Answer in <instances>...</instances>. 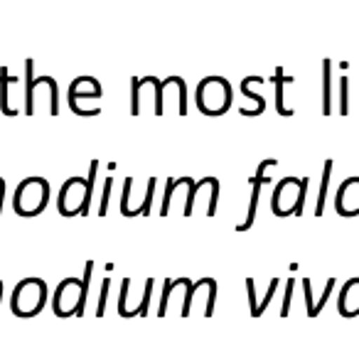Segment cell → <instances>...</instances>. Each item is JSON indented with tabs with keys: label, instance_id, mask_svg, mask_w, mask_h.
Here are the masks:
<instances>
[{
	"label": "cell",
	"instance_id": "5",
	"mask_svg": "<svg viewBox=\"0 0 359 354\" xmlns=\"http://www.w3.org/2000/svg\"><path fill=\"white\" fill-rule=\"evenodd\" d=\"M305 192H308V177H283L276 185L273 197H271V207H273L276 217H290V215H303L305 205Z\"/></svg>",
	"mask_w": 359,
	"mask_h": 354
},
{
	"label": "cell",
	"instance_id": "22",
	"mask_svg": "<svg viewBox=\"0 0 359 354\" xmlns=\"http://www.w3.org/2000/svg\"><path fill=\"white\" fill-rule=\"evenodd\" d=\"M293 288H295V280L290 278L285 283V298H283V308H280V318H288L290 313V298H293Z\"/></svg>",
	"mask_w": 359,
	"mask_h": 354
},
{
	"label": "cell",
	"instance_id": "15",
	"mask_svg": "<svg viewBox=\"0 0 359 354\" xmlns=\"http://www.w3.org/2000/svg\"><path fill=\"white\" fill-rule=\"evenodd\" d=\"M261 81H266L264 76H246V79L241 81V94H244L249 101H254V111H256V116L264 114V109H266L264 96H261L259 91H254V86H256V84H261Z\"/></svg>",
	"mask_w": 359,
	"mask_h": 354
},
{
	"label": "cell",
	"instance_id": "21",
	"mask_svg": "<svg viewBox=\"0 0 359 354\" xmlns=\"http://www.w3.org/2000/svg\"><path fill=\"white\" fill-rule=\"evenodd\" d=\"M109 288H111V278H104V283H101V295H99V308H96V315H99V318H104V313H106V298H109Z\"/></svg>",
	"mask_w": 359,
	"mask_h": 354
},
{
	"label": "cell",
	"instance_id": "11",
	"mask_svg": "<svg viewBox=\"0 0 359 354\" xmlns=\"http://www.w3.org/2000/svg\"><path fill=\"white\" fill-rule=\"evenodd\" d=\"M276 165H278V160H273V158L264 160V163L259 165V170H256V177H254V180H251V202H249V215H246L244 224L236 226V231H246V229H251V226H254V222H256V210H259V197H261V190H264V185H266V182H269V177H266V170H269V168H276Z\"/></svg>",
	"mask_w": 359,
	"mask_h": 354
},
{
	"label": "cell",
	"instance_id": "13",
	"mask_svg": "<svg viewBox=\"0 0 359 354\" xmlns=\"http://www.w3.org/2000/svg\"><path fill=\"white\" fill-rule=\"evenodd\" d=\"M69 99H101V84L94 76H79V79L72 81L69 86Z\"/></svg>",
	"mask_w": 359,
	"mask_h": 354
},
{
	"label": "cell",
	"instance_id": "12",
	"mask_svg": "<svg viewBox=\"0 0 359 354\" xmlns=\"http://www.w3.org/2000/svg\"><path fill=\"white\" fill-rule=\"evenodd\" d=\"M337 310L342 318H359V278H349L337 295Z\"/></svg>",
	"mask_w": 359,
	"mask_h": 354
},
{
	"label": "cell",
	"instance_id": "14",
	"mask_svg": "<svg viewBox=\"0 0 359 354\" xmlns=\"http://www.w3.org/2000/svg\"><path fill=\"white\" fill-rule=\"evenodd\" d=\"M18 84H20L18 76H8V69L0 72V111L8 116H15L11 106V89H18Z\"/></svg>",
	"mask_w": 359,
	"mask_h": 354
},
{
	"label": "cell",
	"instance_id": "17",
	"mask_svg": "<svg viewBox=\"0 0 359 354\" xmlns=\"http://www.w3.org/2000/svg\"><path fill=\"white\" fill-rule=\"evenodd\" d=\"M190 283H192L190 278H168V280H165L163 298H160V308H158V315H160V318H165V315H168V308H170V295H172L177 288H185V285H190Z\"/></svg>",
	"mask_w": 359,
	"mask_h": 354
},
{
	"label": "cell",
	"instance_id": "18",
	"mask_svg": "<svg viewBox=\"0 0 359 354\" xmlns=\"http://www.w3.org/2000/svg\"><path fill=\"white\" fill-rule=\"evenodd\" d=\"M276 109H278V114L280 116H293V109H288V106L283 104V86L285 84H290V76H283V72L280 69H276Z\"/></svg>",
	"mask_w": 359,
	"mask_h": 354
},
{
	"label": "cell",
	"instance_id": "10",
	"mask_svg": "<svg viewBox=\"0 0 359 354\" xmlns=\"http://www.w3.org/2000/svg\"><path fill=\"white\" fill-rule=\"evenodd\" d=\"M334 210H337L339 217H347V219L359 215V177H347V180L337 187Z\"/></svg>",
	"mask_w": 359,
	"mask_h": 354
},
{
	"label": "cell",
	"instance_id": "16",
	"mask_svg": "<svg viewBox=\"0 0 359 354\" xmlns=\"http://www.w3.org/2000/svg\"><path fill=\"white\" fill-rule=\"evenodd\" d=\"M332 168H334L332 160H325V168H323V182H320V190H318V205H315V217H323V212H325V200H327V192H330V177H332Z\"/></svg>",
	"mask_w": 359,
	"mask_h": 354
},
{
	"label": "cell",
	"instance_id": "6",
	"mask_svg": "<svg viewBox=\"0 0 359 354\" xmlns=\"http://www.w3.org/2000/svg\"><path fill=\"white\" fill-rule=\"evenodd\" d=\"M47 303V285L42 278H25L13 290L11 308L18 318H35Z\"/></svg>",
	"mask_w": 359,
	"mask_h": 354
},
{
	"label": "cell",
	"instance_id": "1",
	"mask_svg": "<svg viewBox=\"0 0 359 354\" xmlns=\"http://www.w3.org/2000/svg\"><path fill=\"white\" fill-rule=\"evenodd\" d=\"M96 172H99V160H94L89 168V177H69L60 190V207L62 217H76V215H89L91 197H94V182Z\"/></svg>",
	"mask_w": 359,
	"mask_h": 354
},
{
	"label": "cell",
	"instance_id": "4",
	"mask_svg": "<svg viewBox=\"0 0 359 354\" xmlns=\"http://www.w3.org/2000/svg\"><path fill=\"white\" fill-rule=\"evenodd\" d=\"M197 109L205 116H222L231 109V84L222 76H207L197 86Z\"/></svg>",
	"mask_w": 359,
	"mask_h": 354
},
{
	"label": "cell",
	"instance_id": "24",
	"mask_svg": "<svg viewBox=\"0 0 359 354\" xmlns=\"http://www.w3.org/2000/svg\"><path fill=\"white\" fill-rule=\"evenodd\" d=\"M246 290H249L251 318H256V308H259V300H256V285H254V278H246Z\"/></svg>",
	"mask_w": 359,
	"mask_h": 354
},
{
	"label": "cell",
	"instance_id": "19",
	"mask_svg": "<svg viewBox=\"0 0 359 354\" xmlns=\"http://www.w3.org/2000/svg\"><path fill=\"white\" fill-rule=\"evenodd\" d=\"M323 69H325V99H323V111H325V114H332V106H330V72H332V62L325 60L323 62Z\"/></svg>",
	"mask_w": 359,
	"mask_h": 354
},
{
	"label": "cell",
	"instance_id": "2",
	"mask_svg": "<svg viewBox=\"0 0 359 354\" xmlns=\"http://www.w3.org/2000/svg\"><path fill=\"white\" fill-rule=\"evenodd\" d=\"M94 271V261H89L84 268V278H67L57 285V293L52 298V310L57 318H79L84 315L86 295H89V280Z\"/></svg>",
	"mask_w": 359,
	"mask_h": 354
},
{
	"label": "cell",
	"instance_id": "3",
	"mask_svg": "<svg viewBox=\"0 0 359 354\" xmlns=\"http://www.w3.org/2000/svg\"><path fill=\"white\" fill-rule=\"evenodd\" d=\"M25 74H27V89H25V114L35 116L40 101L47 104V111L52 116L60 114V94H57V81L52 76H32V60L25 62Z\"/></svg>",
	"mask_w": 359,
	"mask_h": 354
},
{
	"label": "cell",
	"instance_id": "9",
	"mask_svg": "<svg viewBox=\"0 0 359 354\" xmlns=\"http://www.w3.org/2000/svg\"><path fill=\"white\" fill-rule=\"evenodd\" d=\"M168 101H175V109H177L180 116H187V89L182 76L160 79V114H163Z\"/></svg>",
	"mask_w": 359,
	"mask_h": 354
},
{
	"label": "cell",
	"instance_id": "8",
	"mask_svg": "<svg viewBox=\"0 0 359 354\" xmlns=\"http://www.w3.org/2000/svg\"><path fill=\"white\" fill-rule=\"evenodd\" d=\"M145 101H153V114L163 116L160 114V79H155V76L130 81V114L133 116L143 114Z\"/></svg>",
	"mask_w": 359,
	"mask_h": 354
},
{
	"label": "cell",
	"instance_id": "7",
	"mask_svg": "<svg viewBox=\"0 0 359 354\" xmlns=\"http://www.w3.org/2000/svg\"><path fill=\"white\" fill-rule=\"evenodd\" d=\"M50 202V185L45 177H27L18 185L13 207L20 217H37Z\"/></svg>",
	"mask_w": 359,
	"mask_h": 354
},
{
	"label": "cell",
	"instance_id": "20",
	"mask_svg": "<svg viewBox=\"0 0 359 354\" xmlns=\"http://www.w3.org/2000/svg\"><path fill=\"white\" fill-rule=\"evenodd\" d=\"M111 187H114V177H106V182H104V192H101V207H99V217H106V210H109Z\"/></svg>",
	"mask_w": 359,
	"mask_h": 354
},
{
	"label": "cell",
	"instance_id": "23",
	"mask_svg": "<svg viewBox=\"0 0 359 354\" xmlns=\"http://www.w3.org/2000/svg\"><path fill=\"white\" fill-rule=\"evenodd\" d=\"M347 91H349V86H347V79H339V111L342 114H349V104H347Z\"/></svg>",
	"mask_w": 359,
	"mask_h": 354
}]
</instances>
